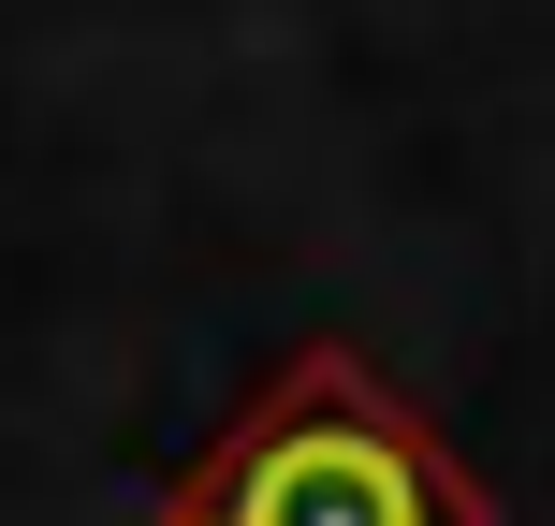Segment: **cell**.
Wrapping results in <instances>:
<instances>
[{"label":"cell","instance_id":"6da1fadb","mask_svg":"<svg viewBox=\"0 0 555 526\" xmlns=\"http://www.w3.org/2000/svg\"><path fill=\"white\" fill-rule=\"evenodd\" d=\"M162 526H498V512L351 336H307L162 498Z\"/></svg>","mask_w":555,"mask_h":526}]
</instances>
